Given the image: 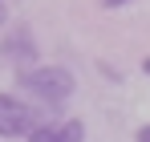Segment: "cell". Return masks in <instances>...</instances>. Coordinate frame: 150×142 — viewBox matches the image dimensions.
Instances as JSON below:
<instances>
[{
    "mask_svg": "<svg viewBox=\"0 0 150 142\" xmlns=\"http://www.w3.org/2000/svg\"><path fill=\"white\" fill-rule=\"evenodd\" d=\"M37 126L41 122H37V114L28 110L25 102L0 94V138H28Z\"/></svg>",
    "mask_w": 150,
    "mask_h": 142,
    "instance_id": "obj_2",
    "label": "cell"
},
{
    "mask_svg": "<svg viewBox=\"0 0 150 142\" xmlns=\"http://www.w3.org/2000/svg\"><path fill=\"white\" fill-rule=\"evenodd\" d=\"M142 69H146V73H150V57H146V61H142Z\"/></svg>",
    "mask_w": 150,
    "mask_h": 142,
    "instance_id": "obj_7",
    "label": "cell"
},
{
    "mask_svg": "<svg viewBox=\"0 0 150 142\" xmlns=\"http://www.w3.org/2000/svg\"><path fill=\"white\" fill-rule=\"evenodd\" d=\"M16 85L28 89V94H37L41 102H65V97L77 89V77L65 65H33V69H21L16 73Z\"/></svg>",
    "mask_w": 150,
    "mask_h": 142,
    "instance_id": "obj_1",
    "label": "cell"
},
{
    "mask_svg": "<svg viewBox=\"0 0 150 142\" xmlns=\"http://www.w3.org/2000/svg\"><path fill=\"white\" fill-rule=\"evenodd\" d=\"M0 53H4V57H16V61H33V57H37L33 33H28V28H12V33L0 41Z\"/></svg>",
    "mask_w": 150,
    "mask_h": 142,
    "instance_id": "obj_4",
    "label": "cell"
},
{
    "mask_svg": "<svg viewBox=\"0 0 150 142\" xmlns=\"http://www.w3.org/2000/svg\"><path fill=\"white\" fill-rule=\"evenodd\" d=\"M81 138H85L81 118H69V122H41V126L28 134V142H81Z\"/></svg>",
    "mask_w": 150,
    "mask_h": 142,
    "instance_id": "obj_3",
    "label": "cell"
},
{
    "mask_svg": "<svg viewBox=\"0 0 150 142\" xmlns=\"http://www.w3.org/2000/svg\"><path fill=\"white\" fill-rule=\"evenodd\" d=\"M138 142H150V126H142V130H138Z\"/></svg>",
    "mask_w": 150,
    "mask_h": 142,
    "instance_id": "obj_5",
    "label": "cell"
},
{
    "mask_svg": "<svg viewBox=\"0 0 150 142\" xmlns=\"http://www.w3.org/2000/svg\"><path fill=\"white\" fill-rule=\"evenodd\" d=\"M0 16H4V4H0Z\"/></svg>",
    "mask_w": 150,
    "mask_h": 142,
    "instance_id": "obj_8",
    "label": "cell"
},
{
    "mask_svg": "<svg viewBox=\"0 0 150 142\" xmlns=\"http://www.w3.org/2000/svg\"><path fill=\"white\" fill-rule=\"evenodd\" d=\"M101 4H105V8H122L126 0H101Z\"/></svg>",
    "mask_w": 150,
    "mask_h": 142,
    "instance_id": "obj_6",
    "label": "cell"
}]
</instances>
